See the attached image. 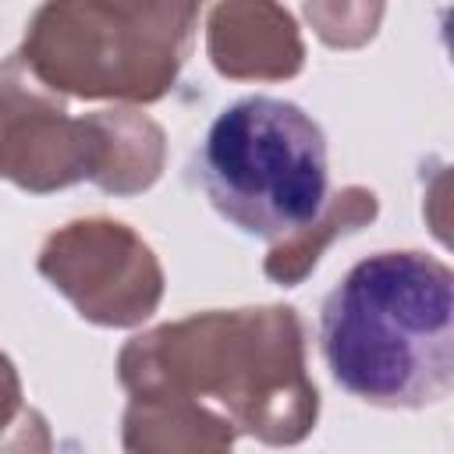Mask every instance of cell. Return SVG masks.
<instances>
[{
	"mask_svg": "<svg viewBox=\"0 0 454 454\" xmlns=\"http://www.w3.org/2000/svg\"><path fill=\"white\" fill-rule=\"evenodd\" d=\"M330 376L376 408H429L454 387V277L426 252H376L326 294Z\"/></svg>",
	"mask_w": 454,
	"mask_h": 454,
	"instance_id": "1",
	"label": "cell"
},
{
	"mask_svg": "<svg viewBox=\"0 0 454 454\" xmlns=\"http://www.w3.org/2000/svg\"><path fill=\"white\" fill-rule=\"evenodd\" d=\"M202 188L216 213L252 238L277 241L319 220L330 188L323 128L277 96L220 110L202 153Z\"/></svg>",
	"mask_w": 454,
	"mask_h": 454,
	"instance_id": "2",
	"label": "cell"
}]
</instances>
